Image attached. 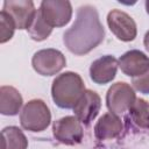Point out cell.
Segmentation results:
<instances>
[{
  "label": "cell",
  "instance_id": "15",
  "mask_svg": "<svg viewBox=\"0 0 149 149\" xmlns=\"http://www.w3.org/2000/svg\"><path fill=\"white\" fill-rule=\"evenodd\" d=\"M2 149H27L28 140L19 127L9 126L2 129Z\"/></svg>",
  "mask_w": 149,
  "mask_h": 149
},
{
  "label": "cell",
  "instance_id": "20",
  "mask_svg": "<svg viewBox=\"0 0 149 149\" xmlns=\"http://www.w3.org/2000/svg\"><path fill=\"white\" fill-rule=\"evenodd\" d=\"M143 43H144V47L147 49V51H149V30L144 35V38H143Z\"/></svg>",
  "mask_w": 149,
  "mask_h": 149
},
{
  "label": "cell",
  "instance_id": "16",
  "mask_svg": "<svg viewBox=\"0 0 149 149\" xmlns=\"http://www.w3.org/2000/svg\"><path fill=\"white\" fill-rule=\"evenodd\" d=\"M128 112L129 119L134 126L140 129H149V102L144 99L136 98Z\"/></svg>",
  "mask_w": 149,
  "mask_h": 149
},
{
  "label": "cell",
  "instance_id": "13",
  "mask_svg": "<svg viewBox=\"0 0 149 149\" xmlns=\"http://www.w3.org/2000/svg\"><path fill=\"white\" fill-rule=\"evenodd\" d=\"M123 130L121 119L114 113H105L94 126V135L98 140H111L119 136Z\"/></svg>",
  "mask_w": 149,
  "mask_h": 149
},
{
  "label": "cell",
  "instance_id": "1",
  "mask_svg": "<svg viewBox=\"0 0 149 149\" xmlns=\"http://www.w3.org/2000/svg\"><path fill=\"white\" fill-rule=\"evenodd\" d=\"M104 37L105 30L95 7L84 5L78 8L77 17L71 28L64 33L63 42L70 52L83 56L97 48Z\"/></svg>",
  "mask_w": 149,
  "mask_h": 149
},
{
  "label": "cell",
  "instance_id": "3",
  "mask_svg": "<svg viewBox=\"0 0 149 149\" xmlns=\"http://www.w3.org/2000/svg\"><path fill=\"white\" fill-rule=\"evenodd\" d=\"M50 121V109L41 99H33L28 101L20 113V123L29 132H42L48 128Z\"/></svg>",
  "mask_w": 149,
  "mask_h": 149
},
{
  "label": "cell",
  "instance_id": "8",
  "mask_svg": "<svg viewBox=\"0 0 149 149\" xmlns=\"http://www.w3.org/2000/svg\"><path fill=\"white\" fill-rule=\"evenodd\" d=\"M2 10L10 16L16 29H28L37 12L30 0H7Z\"/></svg>",
  "mask_w": 149,
  "mask_h": 149
},
{
  "label": "cell",
  "instance_id": "4",
  "mask_svg": "<svg viewBox=\"0 0 149 149\" xmlns=\"http://www.w3.org/2000/svg\"><path fill=\"white\" fill-rule=\"evenodd\" d=\"M135 100L136 95L133 87L125 81H118L113 84L106 93L107 108L111 113L116 115L129 111Z\"/></svg>",
  "mask_w": 149,
  "mask_h": 149
},
{
  "label": "cell",
  "instance_id": "19",
  "mask_svg": "<svg viewBox=\"0 0 149 149\" xmlns=\"http://www.w3.org/2000/svg\"><path fill=\"white\" fill-rule=\"evenodd\" d=\"M132 84L134 86V88L136 91H139L140 93H143V94H149V69L137 76V77H134L132 79Z\"/></svg>",
  "mask_w": 149,
  "mask_h": 149
},
{
  "label": "cell",
  "instance_id": "6",
  "mask_svg": "<svg viewBox=\"0 0 149 149\" xmlns=\"http://www.w3.org/2000/svg\"><path fill=\"white\" fill-rule=\"evenodd\" d=\"M55 139L66 146H74L81 142L84 130L81 122L74 115H68L56 120L52 125Z\"/></svg>",
  "mask_w": 149,
  "mask_h": 149
},
{
  "label": "cell",
  "instance_id": "18",
  "mask_svg": "<svg viewBox=\"0 0 149 149\" xmlns=\"http://www.w3.org/2000/svg\"><path fill=\"white\" fill-rule=\"evenodd\" d=\"M0 43H5L12 38L16 27L10 16L7 15L3 10L0 12Z\"/></svg>",
  "mask_w": 149,
  "mask_h": 149
},
{
  "label": "cell",
  "instance_id": "10",
  "mask_svg": "<svg viewBox=\"0 0 149 149\" xmlns=\"http://www.w3.org/2000/svg\"><path fill=\"white\" fill-rule=\"evenodd\" d=\"M100 107H101L100 95L92 90H85L84 94L73 107L74 116L81 123L87 126L95 119V116L100 111Z\"/></svg>",
  "mask_w": 149,
  "mask_h": 149
},
{
  "label": "cell",
  "instance_id": "11",
  "mask_svg": "<svg viewBox=\"0 0 149 149\" xmlns=\"http://www.w3.org/2000/svg\"><path fill=\"white\" fill-rule=\"evenodd\" d=\"M119 63L114 56L106 55L95 59L90 66L91 79L99 85L107 84L115 78Z\"/></svg>",
  "mask_w": 149,
  "mask_h": 149
},
{
  "label": "cell",
  "instance_id": "21",
  "mask_svg": "<svg viewBox=\"0 0 149 149\" xmlns=\"http://www.w3.org/2000/svg\"><path fill=\"white\" fill-rule=\"evenodd\" d=\"M146 10H147V13L149 14V0L146 1Z\"/></svg>",
  "mask_w": 149,
  "mask_h": 149
},
{
  "label": "cell",
  "instance_id": "9",
  "mask_svg": "<svg viewBox=\"0 0 149 149\" xmlns=\"http://www.w3.org/2000/svg\"><path fill=\"white\" fill-rule=\"evenodd\" d=\"M107 24L111 31L121 41L129 42L136 37V23L130 15L120 10L112 9L107 15Z\"/></svg>",
  "mask_w": 149,
  "mask_h": 149
},
{
  "label": "cell",
  "instance_id": "5",
  "mask_svg": "<svg viewBox=\"0 0 149 149\" xmlns=\"http://www.w3.org/2000/svg\"><path fill=\"white\" fill-rule=\"evenodd\" d=\"M66 64L65 56L57 49L48 48L35 52L31 59L34 70L41 76H54Z\"/></svg>",
  "mask_w": 149,
  "mask_h": 149
},
{
  "label": "cell",
  "instance_id": "14",
  "mask_svg": "<svg viewBox=\"0 0 149 149\" xmlns=\"http://www.w3.org/2000/svg\"><path fill=\"white\" fill-rule=\"evenodd\" d=\"M22 97L15 87H0V113L2 115H16L22 107Z\"/></svg>",
  "mask_w": 149,
  "mask_h": 149
},
{
  "label": "cell",
  "instance_id": "12",
  "mask_svg": "<svg viewBox=\"0 0 149 149\" xmlns=\"http://www.w3.org/2000/svg\"><path fill=\"white\" fill-rule=\"evenodd\" d=\"M121 71L132 78L144 73L149 69V57L140 50H129L118 61Z\"/></svg>",
  "mask_w": 149,
  "mask_h": 149
},
{
  "label": "cell",
  "instance_id": "2",
  "mask_svg": "<svg viewBox=\"0 0 149 149\" xmlns=\"http://www.w3.org/2000/svg\"><path fill=\"white\" fill-rule=\"evenodd\" d=\"M85 92V84L81 77L72 71L58 74L51 85V97L54 102L65 109L73 108Z\"/></svg>",
  "mask_w": 149,
  "mask_h": 149
},
{
  "label": "cell",
  "instance_id": "7",
  "mask_svg": "<svg viewBox=\"0 0 149 149\" xmlns=\"http://www.w3.org/2000/svg\"><path fill=\"white\" fill-rule=\"evenodd\" d=\"M38 9L51 28L68 24L72 16V6L66 0H44Z\"/></svg>",
  "mask_w": 149,
  "mask_h": 149
},
{
  "label": "cell",
  "instance_id": "17",
  "mask_svg": "<svg viewBox=\"0 0 149 149\" xmlns=\"http://www.w3.org/2000/svg\"><path fill=\"white\" fill-rule=\"evenodd\" d=\"M28 34L30 35V37L34 41H44L45 38H48V36L51 34L52 28L44 21L40 9H37L36 15L30 24V27L27 29Z\"/></svg>",
  "mask_w": 149,
  "mask_h": 149
}]
</instances>
